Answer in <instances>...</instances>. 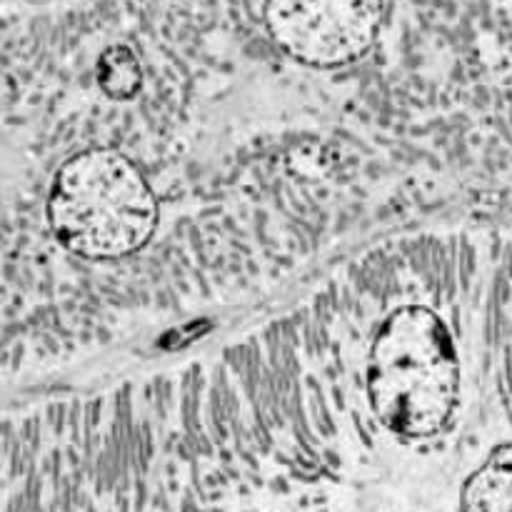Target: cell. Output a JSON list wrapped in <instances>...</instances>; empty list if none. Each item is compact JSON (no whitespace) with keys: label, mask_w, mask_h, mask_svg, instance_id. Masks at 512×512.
Wrapping results in <instances>:
<instances>
[{"label":"cell","mask_w":512,"mask_h":512,"mask_svg":"<svg viewBox=\"0 0 512 512\" xmlns=\"http://www.w3.org/2000/svg\"><path fill=\"white\" fill-rule=\"evenodd\" d=\"M98 85L110 100H130L143 88V68L128 45H110L100 53Z\"/></svg>","instance_id":"5"},{"label":"cell","mask_w":512,"mask_h":512,"mask_svg":"<svg viewBox=\"0 0 512 512\" xmlns=\"http://www.w3.org/2000/svg\"><path fill=\"white\" fill-rule=\"evenodd\" d=\"M383 0H265V25L295 60L333 68L373 45Z\"/></svg>","instance_id":"3"},{"label":"cell","mask_w":512,"mask_h":512,"mask_svg":"<svg viewBox=\"0 0 512 512\" xmlns=\"http://www.w3.org/2000/svg\"><path fill=\"white\" fill-rule=\"evenodd\" d=\"M463 512H512V443L495 448L470 475L463 488Z\"/></svg>","instance_id":"4"},{"label":"cell","mask_w":512,"mask_h":512,"mask_svg":"<svg viewBox=\"0 0 512 512\" xmlns=\"http://www.w3.org/2000/svg\"><path fill=\"white\" fill-rule=\"evenodd\" d=\"M370 410L390 433L433 438L458 403L460 363L448 325L430 308L393 310L375 333L368 355Z\"/></svg>","instance_id":"1"},{"label":"cell","mask_w":512,"mask_h":512,"mask_svg":"<svg viewBox=\"0 0 512 512\" xmlns=\"http://www.w3.org/2000/svg\"><path fill=\"white\" fill-rule=\"evenodd\" d=\"M48 220L65 250L88 260H113L148 243L158 203L125 155L93 148L58 168L50 183Z\"/></svg>","instance_id":"2"}]
</instances>
